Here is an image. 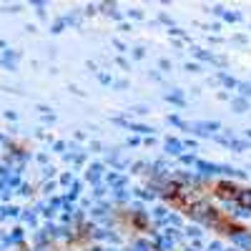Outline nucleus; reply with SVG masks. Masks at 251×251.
Here are the masks:
<instances>
[{"label":"nucleus","mask_w":251,"mask_h":251,"mask_svg":"<svg viewBox=\"0 0 251 251\" xmlns=\"http://www.w3.org/2000/svg\"><path fill=\"white\" fill-rule=\"evenodd\" d=\"M239 199H241V203H246V206H251V191H244V194H241Z\"/></svg>","instance_id":"nucleus-1"}]
</instances>
